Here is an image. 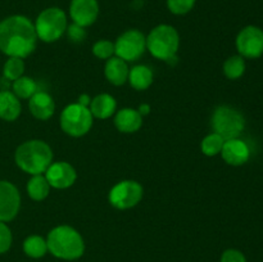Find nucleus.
<instances>
[{
    "instance_id": "f257e3e1",
    "label": "nucleus",
    "mask_w": 263,
    "mask_h": 262,
    "mask_svg": "<svg viewBox=\"0 0 263 262\" xmlns=\"http://www.w3.org/2000/svg\"><path fill=\"white\" fill-rule=\"evenodd\" d=\"M35 26L27 17L9 15L0 21V51L8 57L26 58L36 48Z\"/></svg>"
},
{
    "instance_id": "f03ea898",
    "label": "nucleus",
    "mask_w": 263,
    "mask_h": 262,
    "mask_svg": "<svg viewBox=\"0 0 263 262\" xmlns=\"http://www.w3.org/2000/svg\"><path fill=\"white\" fill-rule=\"evenodd\" d=\"M48 251L54 257L67 261H73L84 254L85 243L81 234L68 225L54 228L46 238Z\"/></svg>"
},
{
    "instance_id": "7ed1b4c3",
    "label": "nucleus",
    "mask_w": 263,
    "mask_h": 262,
    "mask_svg": "<svg viewBox=\"0 0 263 262\" xmlns=\"http://www.w3.org/2000/svg\"><path fill=\"white\" fill-rule=\"evenodd\" d=\"M14 161L23 172L43 175L53 161V152L43 140H28L21 144L14 153Z\"/></svg>"
},
{
    "instance_id": "20e7f679",
    "label": "nucleus",
    "mask_w": 263,
    "mask_h": 262,
    "mask_svg": "<svg viewBox=\"0 0 263 262\" xmlns=\"http://www.w3.org/2000/svg\"><path fill=\"white\" fill-rule=\"evenodd\" d=\"M180 36L176 28L170 25H159L149 32L146 38V48L152 55L161 61L171 62L176 59L179 50Z\"/></svg>"
},
{
    "instance_id": "39448f33",
    "label": "nucleus",
    "mask_w": 263,
    "mask_h": 262,
    "mask_svg": "<svg viewBox=\"0 0 263 262\" xmlns=\"http://www.w3.org/2000/svg\"><path fill=\"white\" fill-rule=\"evenodd\" d=\"M33 26L37 39L44 43H54L67 31V14L61 8H46L37 15Z\"/></svg>"
},
{
    "instance_id": "423d86ee",
    "label": "nucleus",
    "mask_w": 263,
    "mask_h": 262,
    "mask_svg": "<svg viewBox=\"0 0 263 262\" xmlns=\"http://www.w3.org/2000/svg\"><path fill=\"white\" fill-rule=\"evenodd\" d=\"M246 126L243 115L235 108L220 105L212 115V128L216 134L222 136L223 140L236 139Z\"/></svg>"
},
{
    "instance_id": "0eeeda50",
    "label": "nucleus",
    "mask_w": 263,
    "mask_h": 262,
    "mask_svg": "<svg viewBox=\"0 0 263 262\" xmlns=\"http://www.w3.org/2000/svg\"><path fill=\"white\" fill-rule=\"evenodd\" d=\"M92 126V115L87 107L73 103L62 110L61 127L67 135L80 138L90 131Z\"/></svg>"
},
{
    "instance_id": "6e6552de",
    "label": "nucleus",
    "mask_w": 263,
    "mask_h": 262,
    "mask_svg": "<svg viewBox=\"0 0 263 262\" xmlns=\"http://www.w3.org/2000/svg\"><path fill=\"white\" fill-rule=\"evenodd\" d=\"M146 48V38L141 31L127 30L118 36L115 44V53L125 62L138 61Z\"/></svg>"
},
{
    "instance_id": "1a4fd4ad",
    "label": "nucleus",
    "mask_w": 263,
    "mask_h": 262,
    "mask_svg": "<svg viewBox=\"0 0 263 262\" xmlns=\"http://www.w3.org/2000/svg\"><path fill=\"white\" fill-rule=\"evenodd\" d=\"M143 186L134 180H123L110 189L108 199L117 210H128L138 204L143 198Z\"/></svg>"
},
{
    "instance_id": "9d476101",
    "label": "nucleus",
    "mask_w": 263,
    "mask_h": 262,
    "mask_svg": "<svg viewBox=\"0 0 263 262\" xmlns=\"http://www.w3.org/2000/svg\"><path fill=\"white\" fill-rule=\"evenodd\" d=\"M236 49L243 58L256 59L263 54V30L247 26L236 36Z\"/></svg>"
},
{
    "instance_id": "9b49d317",
    "label": "nucleus",
    "mask_w": 263,
    "mask_h": 262,
    "mask_svg": "<svg viewBox=\"0 0 263 262\" xmlns=\"http://www.w3.org/2000/svg\"><path fill=\"white\" fill-rule=\"evenodd\" d=\"M21 194L15 185L7 180H0V221L8 222L18 215Z\"/></svg>"
},
{
    "instance_id": "f8f14e48",
    "label": "nucleus",
    "mask_w": 263,
    "mask_h": 262,
    "mask_svg": "<svg viewBox=\"0 0 263 262\" xmlns=\"http://www.w3.org/2000/svg\"><path fill=\"white\" fill-rule=\"evenodd\" d=\"M69 15L76 25L81 27L91 26L99 15L98 0H71Z\"/></svg>"
},
{
    "instance_id": "ddd939ff",
    "label": "nucleus",
    "mask_w": 263,
    "mask_h": 262,
    "mask_svg": "<svg viewBox=\"0 0 263 262\" xmlns=\"http://www.w3.org/2000/svg\"><path fill=\"white\" fill-rule=\"evenodd\" d=\"M45 177L50 186L55 189H67L74 184L77 174L76 170L67 162H55L48 167Z\"/></svg>"
},
{
    "instance_id": "4468645a",
    "label": "nucleus",
    "mask_w": 263,
    "mask_h": 262,
    "mask_svg": "<svg viewBox=\"0 0 263 262\" xmlns=\"http://www.w3.org/2000/svg\"><path fill=\"white\" fill-rule=\"evenodd\" d=\"M223 161L231 166H241L249 159L251 152H249L248 145L240 139H230L225 140L221 151Z\"/></svg>"
},
{
    "instance_id": "2eb2a0df",
    "label": "nucleus",
    "mask_w": 263,
    "mask_h": 262,
    "mask_svg": "<svg viewBox=\"0 0 263 262\" xmlns=\"http://www.w3.org/2000/svg\"><path fill=\"white\" fill-rule=\"evenodd\" d=\"M28 108L33 117L41 121H46L54 115L55 103L49 94L44 91H37L28 100Z\"/></svg>"
},
{
    "instance_id": "dca6fc26",
    "label": "nucleus",
    "mask_w": 263,
    "mask_h": 262,
    "mask_svg": "<svg viewBox=\"0 0 263 262\" xmlns=\"http://www.w3.org/2000/svg\"><path fill=\"white\" fill-rule=\"evenodd\" d=\"M115 125L123 134L136 133L143 125V116L133 108H123L116 115Z\"/></svg>"
},
{
    "instance_id": "f3484780",
    "label": "nucleus",
    "mask_w": 263,
    "mask_h": 262,
    "mask_svg": "<svg viewBox=\"0 0 263 262\" xmlns=\"http://www.w3.org/2000/svg\"><path fill=\"white\" fill-rule=\"evenodd\" d=\"M128 69L127 63L123 59L118 57H110L105 63L104 73L108 81L116 86H121L128 80Z\"/></svg>"
},
{
    "instance_id": "a211bd4d",
    "label": "nucleus",
    "mask_w": 263,
    "mask_h": 262,
    "mask_svg": "<svg viewBox=\"0 0 263 262\" xmlns=\"http://www.w3.org/2000/svg\"><path fill=\"white\" fill-rule=\"evenodd\" d=\"M21 102L9 90H0V118L8 122L15 121L21 115Z\"/></svg>"
},
{
    "instance_id": "6ab92c4d",
    "label": "nucleus",
    "mask_w": 263,
    "mask_h": 262,
    "mask_svg": "<svg viewBox=\"0 0 263 262\" xmlns=\"http://www.w3.org/2000/svg\"><path fill=\"white\" fill-rule=\"evenodd\" d=\"M116 108H117L116 99L109 94L97 95L90 102V112L94 117L99 118V120L109 118L115 113Z\"/></svg>"
},
{
    "instance_id": "aec40b11",
    "label": "nucleus",
    "mask_w": 263,
    "mask_h": 262,
    "mask_svg": "<svg viewBox=\"0 0 263 262\" xmlns=\"http://www.w3.org/2000/svg\"><path fill=\"white\" fill-rule=\"evenodd\" d=\"M128 81L135 90H146L153 82V72L144 64L135 66L128 72Z\"/></svg>"
},
{
    "instance_id": "412c9836",
    "label": "nucleus",
    "mask_w": 263,
    "mask_h": 262,
    "mask_svg": "<svg viewBox=\"0 0 263 262\" xmlns=\"http://www.w3.org/2000/svg\"><path fill=\"white\" fill-rule=\"evenodd\" d=\"M27 193L31 199L40 202L44 200L50 193V185L43 175H32L27 182Z\"/></svg>"
},
{
    "instance_id": "4be33fe9",
    "label": "nucleus",
    "mask_w": 263,
    "mask_h": 262,
    "mask_svg": "<svg viewBox=\"0 0 263 262\" xmlns=\"http://www.w3.org/2000/svg\"><path fill=\"white\" fill-rule=\"evenodd\" d=\"M23 252L31 258H41L48 252V244L43 236H27L23 241Z\"/></svg>"
},
{
    "instance_id": "5701e85b",
    "label": "nucleus",
    "mask_w": 263,
    "mask_h": 262,
    "mask_svg": "<svg viewBox=\"0 0 263 262\" xmlns=\"http://www.w3.org/2000/svg\"><path fill=\"white\" fill-rule=\"evenodd\" d=\"M12 92L18 99H30L37 92V84L31 77L21 76L12 82Z\"/></svg>"
},
{
    "instance_id": "b1692460",
    "label": "nucleus",
    "mask_w": 263,
    "mask_h": 262,
    "mask_svg": "<svg viewBox=\"0 0 263 262\" xmlns=\"http://www.w3.org/2000/svg\"><path fill=\"white\" fill-rule=\"evenodd\" d=\"M246 72V61L241 55H233L223 63V73L228 79H240Z\"/></svg>"
},
{
    "instance_id": "393cba45",
    "label": "nucleus",
    "mask_w": 263,
    "mask_h": 262,
    "mask_svg": "<svg viewBox=\"0 0 263 262\" xmlns=\"http://www.w3.org/2000/svg\"><path fill=\"white\" fill-rule=\"evenodd\" d=\"M23 72H25V62H23V59L18 58V57H9V59L4 63L3 77L13 82L14 80L23 76Z\"/></svg>"
},
{
    "instance_id": "a878e982",
    "label": "nucleus",
    "mask_w": 263,
    "mask_h": 262,
    "mask_svg": "<svg viewBox=\"0 0 263 262\" xmlns=\"http://www.w3.org/2000/svg\"><path fill=\"white\" fill-rule=\"evenodd\" d=\"M223 143H225V140H223L222 136H220L216 133H212L203 139L202 144H200V149H202L203 154L208 157L217 156L222 151Z\"/></svg>"
},
{
    "instance_id": "bb28decb",
    "label": "nucleus",
    "mask_w": 263,
    "mask_h": 262,
    "mask_svg": "<svg viewBox=\"0 0 263 262\" xmlns=\"http://www.w3.org/2000/svg\"><path fill=\"white\" fill-rule=\"evenodd\" d=\"M195 3L197 0H167V8L174 14L182 15L192 10Z\"/></svg>"
},
{
    "instance_id": "cd10ccee",
    "label": "nucleus",
    "mask_w": 263,
    "mask_h": 262,
    "mask_svg": "<svg viewBox=\"0 0 263 262\" xmlns=\"http://www.w3.org/2000/svg\"><path fill=\"white\" fill-rule=\"evenodd\" d=\"M92 53L99 59H109L115 54V44L109 40H99L92 46Z\"/></svg>"
},
{
    "instance_id": "c85d7f7f",
    "label": "nucleus",
    "mask_w": 263,
    "mask_h": 262,
    "mask_svg": "<svg viewBox=\"0 0 263 262\" xmlns=\"http://www.w3.org/2000/svg\"><path fill=\"white\" fill-rule=\"evenodd\" d=\"M12 241H13L12 231H10V229L8 228L7 223L0 221V254L9 251L10 246H12Z\"/></svg>"
},
{
    "instance_id": "c756f323",
    "label": "nucleus",
    "mask_w": 263,
    "mask_h": 262,
    "mask_svg": "<svg viewBox=\"0 0 263 262\" xmlns=\"http://www.w3.org/2000/svg\"><path fill=\"white\" fill-rule=\"evenodd\" d=\"M84 28L85 27H81V26L76 25V23H72L69 27H67L69 39L72 41H74V43H81V41H84V39L86 38V32H85Z\"/></svg>"
},
{
    "instance_id": "7c9ffc66",
    "label": "nucleus",
    "mask_w": 263,
    "mask_h": 262,
    "mask_svg": "<svg viewBox=\"0 0 263 262\" xmlns=\"http://www.w3.org/2000/svg\"><path fill=\"white\" fill-rule=\"evenodd\" d=\"M221 262H247V258L238 249H228L221 256Z\"/></svg>"
},
{
    "instance_id": "2f4dec72",
    "label": "nucleus",
    "mask_w": 263,
    "mask_h": 262,
    "mask_svg": "<svg viewBox=\"0 0 263 262\" xmlns=\"http://www.w3.org/2000/svg\"><path fill=\"white\" fill-rule=\"evenodd\" d=\"M90 102H91V99H90V97L87 94H82V95H80V98H79V104H81V105H84V107H87V105L90 104Z\"/></svg>"
},
{
    "instance_id": "473e14b6",
    "label": "nucleus",
    "mask_w": 263,
    "mask_h": 262,
    "mask_svg": "<svg viewBox=\"0 0 263 262\" xmlns=\"http://www.w3.org/2000/svg\"><path fill=\"white\" fill-rule=\"evenodd\" d=\"M139 113H140L141 116H146L149 115V112H151V105L149 104H141L140 107H139Z\"/></svg>"
},
{
    "instance_id": "72a5a7b5",
    "label": "nucleus",
    "mask_w": 263,
    "mask_h": 262,
    "mask_svg": "<svg viewBox=\"0 0 263 262\" xmlns=\"http://www.w3.org/2000/svg\"><path fill=\"white\" fill-rule=\"evenodd\" d=\"M9 80H7L5 77H3L2 80H0V90H8L9 89Z\"/></svg>"
}]
</instances>
